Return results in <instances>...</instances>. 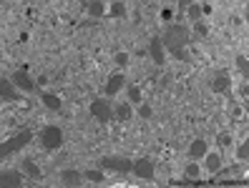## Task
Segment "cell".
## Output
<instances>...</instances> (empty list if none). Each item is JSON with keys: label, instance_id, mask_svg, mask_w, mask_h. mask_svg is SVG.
<instances>
[{"label": "cell", "instance_id": "cell-23", "mask_svg": "<svg viewBox=\"0 0 249 188\" xmlns=\"http://www.w3.org/2000/svg\"><path fill=\"white\" fill-rule=\"evenodd\" d=\"M184 173L189 178H199V173H201V166L196 163V161H192V163H186V168H184Z\"/></svg>", "mask_w": 249, "mask_h": 188}, {"label": "cell", "instance_id": "cell-4", "mask_svg": "<svg viewBox=\"0 0 249 188\" xmlns=\"http://www.w3.org/2000/svg\"><path fill=\"white\" fill-rule=\"evenodd\" d=\"M101 166L108 168V171H121V173H128L134 168V161H128L124 156H104L101 158Z\"/></svg>", "mask_w": 249, "mask_h": 188}, {"label": "cell", "instance_id": "cell-10", "mask_svg": "<svg viewBox=\"0 0 249 188\" xmlns=\"http://www.w3.org/2000/svg\"><path fill=\"white\" fill-rule=\"evenodd\" d=\"M124 83H126L124 73H113V76L108 78V83H106V95H108V98H113L116 93H119V91L124 88Z\"/></svg>", "mask_w": 249, "mask_h": 188}, {"label": "cell", "instance_id": "cell-3", "mask_svg": "<svg viewBox=\"0 0 249 188\" xmlns=\"http://www.w3.org/2000/svg\"><path fill=\"white\" fill-rule=\"evenodd\" d=\"M40 141H43V146H46L48 151H55V148L63 146V131L58 125H46L43 133H40Z\"/></svg>", "mask_w": 249, "mask_h": 188}, {"label": "cell", "instance_id": "cell-16", "mask_svg": "<svg viewBox=\"0 0 249 188\" xmlns=\"http://www.w3.org/2000/svg\"><path fill=\"white\" fill-rule=\"evenodd\" d=\"M20 168H23V171H25V173H28V176H31V178H36V181H38V178H43L40 168H38V166H36V163L31 161V158H23V161H20Z\"/></svg>", "mask_w": 249, "mask_h": 188}, {"label": "cell", "instance_id": "cell-18", "mask_svg": "<svg viewBox=\"0 0 249 188\" xmlns=\"http://www.w3.org/2000/svg\"><path fill=\"white\" fill-rule=\"evenodd\" d=\"M113 115H116L119 121H131V115H134V110H131V103H128V100H126V103H119V106H116Z\"/></svg>", "mask_w": 249, "mask_h": 188}, {"label": "cell", "instance_id": "cell-24", "mask_svg": "<svg viewBox=\"0 0 249 188\" xmlns=\"http://www.w3.org/2000/svg\"><path fill=\"white\" fill-rule=\"evenodd\" d=\"M234 63H237V68L242 70V76L249 78V61H247V55H237V61H234Z\"/></svg>", "mask_w": 249, "mask_h": 188}, {"label": "cell", "instance_id": "cell-30", "mask_svg": "<svg viewBox=\"0 0 249 188\" xmlns=\"http://www.w3.org/2000/svg\"><path fill=\"white\" fill-rule=\"evenodd\" d=\"M194 31H196L199 35H207V25H204L201 20H194Z\"/></svg>", "mask_w": 249, "mask_h": 188}, {"label": "cell", "instance_id": "cell-9", "mask_svg": "<svg viewBox=\"0 0 249 188\" xmlns=\"http://www.w3.org/2000/svg\"><path fill=\"white\" fill-rule=\"evenodd\" d=\"M201 161H204V168H207L209 173H219V171H222V156L214 153V151H207Z\"/></svg>", "mask_w": 249, "mask_h": 188}, {"label": "cell", "instance_id": "cell-8", "mask_svg": "<svg viewBox=\"0 0 249 188\" xmlns=\"http://www.w3.org/2000/svg\"><path fill=\"white\" fill-rule=\"evenodd\" d=\"M23 176L20 171H0V188H20Z\"/></svg>", "mask_w": 249, "mask_h": 188}, {"label": "cell", "instance_id": "cell-1", "mask_svg": "<svg viewBox=\"0 0 249 188\" xmlns=\"http://www.w3.org/2000/svg\"><path fill=\"white\" fill-rule=\"evenodd\" d=\"M161 38V46H164V50H169L177 61H186V46L192 40V35H189V28L181 25V23H171L164 28V33L159 35Z\"/></svg>", "mask_w": 249, "mask_h": 188}, {"label": "cell", "instance_id": "cell-2", "mask_svg": "<svg viewBox=\"0 0 249 188\" xmlns=\"http://www.w3.org/2000/svg\"><path fill=\"white\" fill-rule=\"evenodd\" d=\"M31 138H33V133H31V131H23V133H20V136H16V138L3 141V143H0V161H3V158H8L10 153H16V151L25 148L28 143H31Z\"/></svg>", "mask_w": 249, "mask_h": 188}, {"label": "cell", "instance_id": "cell-26", "mask_svg": "<svg viewBox=\"0 0 249 188\" xmlns=\"http://www.w3.org/2000/svg\"><path fill=\"white\" fill-rule=\"evenodd\" d=\"M237 158L239 161H249V141H242V146L237 148Z\"/></svg>", "mask_w": 249, "mask_h": 188}, {"label": "cell", "instance_id": "cell-20", "mask_svg": "<svg viewBox=\"0 0 249 188\" xmlns=\"http://www.w3.org/2000/svg\"><path fill=\"white\" fill-rule=\"evenodd\" d=\"M43 103H46V108H51V110H61V98L53 95V93H43Z\"/></svg>", "mask_w": 249, "mask_h": 188}, {"label": "cell", "instance_id": "cell-21", "mask_svg": "<svg viewBox=\"0 0 249 188\" xmlns=\"http://www.w3.org/2000/svg\"><path fill=\"white\" fill-rule=\"evenodd\" d=\"M83 178L91 181V183H101V181H104V173L96 171V168H91V171H83Z\"/></svg>", "mask_w": 249, "mask_h": 188}, {"label": "cell", "instance_id": "cell-5", "mask_svg": "<svg viewBox=\"0 0 249 188\" xmlns=\"http://www.w3.org/2000/svg\"><path fill=\"white\" fill-rule=\"evenodd\" d=\"M91 115L96 121H101V123H108V121H113V110H111V103L108 100H93L91 103Z\"/></svg>", "mask_w": 249, "mask_h": 188}, {"label": "cell", "instance_id": "cell-22", "mask_svg": "<svg viewBox=\"0 0 249 188\" xmlns=\"http://www.w3.org/2000/svg\"><path fill=\"white\" fill-rule=\"evenodd\" d=\"M111 16H113V18H124V16H126V5H124V0H116V3L111 5Z\"/></svg>", "mask_w": 249, "mask_h": 188}, {"label": "cell", "instance_id": "cell-6", "mask_svg": "<svg viewBox=\"0 0 249 188\" xmlns=\"http://www.w3.org/2000/svg\"><path fill=\"white\" fill-rule=\"evenodd\" d=\"M131 171H134L139 178H143V181H154V176H156V166H154V161H149V158H139V161H134V168Z\"/></svg>", "mask_w": 249, "mask_h": 188}, {"label": "cell", "instance_id": "cell-13", "mask_svg": "<svg viewBox=\"0 0 249 188\" xmlns=\"http://www.w3.org/2000/svg\"><path fill=\"white\" fill-rule=\"evenodd\" d=\"M61 183L63 186H81L83 183V173L81 171H61Z\"/></svg>", "mask_w": 249, "mask_h": 188}, {"label": "cell", "instance_id": "cell-28", "mask_svg": "<svg viewBox=\"0 0 249 188\" xmlns=\"http://www.w3.org/2000/svg\"><path fill=\"white\" fill-rule=\"evenodd\" d=\"M216 143H219L222 148H227V146H231V136H229V133H219V136H216Z\"/></svg>", "mask_w": 249, "mask_h": 188}, {"label": "cell", "instance_id": "cell-17", "mask_svg": "<svg viewBox=\"0 0 249 188\" xmlns=\"http://www.w3.org/2000/svg\"><path fill=\"white\" fill-rule=\"evenodd\" d=\"M89 16L91 18H104L106 16V3L104 0H91L89 3Z\"/></svg>", "mask_w": 249, "mask_h": 188}, {"label": "cell", "instance_id": "cell-12", "mask_svg": "<svg viewBox=\"0 0 249 188\" xmlns=\"http://www.w3.org/2000/svg\"><path fill=\"white\" fill-rule=\"evenodd\" d=\"M149 53H151V61H154L156 65L164 63V46H161V38H151V43H149Z\"/></svg>", "mask_w": 249, "mask_h": 188}, {"label": "cell", "instance_id": "cell-25", "mask_svg": "<svg viewBox=\"0 0 249 188\" xmlns=\"http://www.w3.org/2000/svg\"><path fill=\"white\" fill-rule=\"evenodd\" d=\"M128 103H141V91L136 88V85H128Z\"/></svg>", "mask_w": 249, "mask_h": 188}, {"label": "cell", "instance_id": "cell-14", "mask_svg": "<svg viewBox=\"0 0 249 188\" xmlns=\"http://www.w3.org/2000/svg\"><path fill=\"white\" fill-rule=\"evenodd\" d=\"M0 98H5V100H18V91L13 88V80H5V78H0Z\"/></svg>", "mask_w": 249, "mask_h": 188}, {"label": "cell", "instance_id": "cell-11", "mask_svg": "<svg viewBox=\"0 0 249 188\" xmlns=\"http://www.w3.org/2000/svg\"><path fill=\"white\" fill-rule=\"evenodd\" d=\"M229 85H231L229 73H216L214 80H212V91H214V93H227V91H229Z\"/></svg>", "mask_w": 249, "mask_h": 188}, {"label": "cell", "instance_id": "cell-31", "mask_svg": "<svg viewBox=\"0 0 249 188\" xmlns=\"http://www.w3.org/2000/svg\"><path fill=\"white\" fill-rule=\"evenodd\" d=\"M177 3H179V8L184 10V8H189V5H192V3H194V0H177Z\"/></svg>", "mask_w": 249, "mask_h": 188}, {"label": "cell", "instance_id": "cell-19", "mask_svg": "<svg viewBox=\"0 0 249 188\" xmlns=\"http://www.w3.org/2000/svg\"><path fill=\"white\" fill-rule=\"evenodd\" d=\"M186 16H189V20H201V16H204V5L194 0V3L186 8Z\"/></svg>", "mask_w": 249, "mask_h": 188}, {"label": "cell", "instance_id": "cell-7", "mask_svg": "<svg viewBox=\"0 0 249 188\" xmlns=\"http://www.w3.org/2000/svg\"><path fill=\"white\" fill-rule=\"evenodd\" d=\"M10 80H13V85H16V88H20V91H25V93L36 91V80H33L31 76H28L25 70H16Z\"/></svg>", "mask_w": 249, "mask_h": 188}, {"label": "cell", "instance_id": "cell-15", "mask_svg": "<svg viewBox=\"0 0 249 188\" xmlns=\"http://www.w3.org/2000/svg\"><path fill=\"white\" fill-rule=\"evenodd\" d=\"M209 151V143L204 141V138H196V141H192V146H189V156L192 158H204V153Z\"/></svg>", "mask_w": 249, "mask_h": 188}, {"label": "cell", "instance_id": "cell-27", "mask_svg": "<svg viewBox=\"0 0 249 188\" xmlns=\"http://www.w3.org/2000/svg\"><path fill=\"white\" fill-rule=\"evenodd\" d=\"M151 106L149 103H139V115H141V118H151Z\"/></svg>", "mask_w": 249, "mask_h": 188}, {"label": "cell", "instance_id": "cell-29", "mask_svg": "<svg viewBox=\"0 0 249 188\" xmlns=\"http://www.w3.org/2000/svg\"><path fill=\"white\" fill-rule=\"evenodd\" d=\"M113 61L124 68V65H128V55H126V53H116V55H113Z\"/></svg>", "mask_w": 249, "mask_h": 188}]
</instances>
